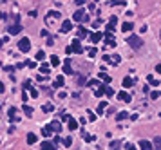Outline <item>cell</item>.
Listing matches in <instances>:
<instances>
[{
    "label": "cell",
    "instance_id": "e575fe53",
    "mask_svg": "<svg viewBox=\"0 0 161 150\" xmlns=\"http://www.w3.org/2000/svg\"><path fill=\"white\" fill-rule=\"evenodd\" d=\"M154 148L161 150V137H156V139H154Z\"/></svg>",
    "mask_w": 161,
    "mask_h": 150
},
{
    "label": "cell",
    "instance_id": "11a10c76",
    "mask_svg": "<svg viewBox=\"0 0 161 150\" xmlns=\"http://www.w3.org/2000/svg\"><path fill=\"white\" fill-rule=\"evenodd\" d=\"M4 91H6V87H4V83H2V81H0V94L4 92Z\"/></svg>",
    "mask_w": 161,
    "mask_h": 150
},
{
    "label": "cell",
    "instance_id": "6da1fadb",
    "mask_svg": "<svg viewBox=\"0 0 161 150\" xmlns=\"http://www.w3.org/2000/svg\"><path fill=\"white\" fill-rule=\"evenodd\" d=\"M65 53H67V54H71V53L81 54V53H83V47H81V43H80V38L73 40V42H71V45H67V47H65Z\"/></svg>",
    "mask_w": 161,
    "mask_h": 150
},
{
    "label": "cell",
    "instance_id": "d4e9b609",
    "mask_svg": "<svg viewBox=\"0 0 161 150\" xmlns=\"http://www.w3.org/2000/svg\"><path fill=\"white\" fill-rule=\"evenodd\" d=\"M51 65H53V67H58V65H60V58L56 56V54L51 56Z\"/></svg>",
    "mask_w": 161,
    "mask_h": 150
},
{
    "label": "cell",
    "instance_id": "ffe728a7",
    "mask_svg": "<svg viewBox=\"0 0 161 150\" xmlns=\"http://www.w3.org/2000/svg\"><path fill=\"white\" fill-rule=\"evenodd\" d=\"M85 36H89V31L85 27H78V38H85Z\"/></svg>",
    "mask_w": 161,
    "mask_h": 150
},
{
    "label": "cell",
    "instance_id": "3957f363",
    "mask_svg": "<svg viewBox=\"0 0 161 150\" xmlns=\"http://www.w3.org/2000/svg\"><path fill=\"white\" fill-rule=\"evenodd\" d=\"M73 20H74V22L83 24V22H87V20H89V15H87V11H85V9H78V11L73 15Z\"/></svg>",
    "mask_w": 161,
    "mask_h": 150
},
{
    "label": "cell",
    "instance_id": "c3c4849f",
    "mask_svg": "<svg viewBox=\"0 0 161 150\" xmlns=\"http://www.w3.org/2000/svg\"><path fill=\"white\" fill-rule=\"evenodd\" d=\"M47 45H54V42H53V38L47 36Z\"/></svg>",
    "mask_w": 161,
    "mask_h": 150
},
{
    "label": "cell",
    "instance_id": "484cf974",
    "mask_svg": "<svg viewBox=\"0 0 161 150\" xmlns=\"http://www.w3.org/2000/svg\"><path fill=\"white\" fill-rule=\"evenodd\" d=\"M22 109H24V114H25V116H27V118H31V116H33V109H31V107H29V105H24V107H22Z\"/></svg>",
    "mask_w": 161,
    "mask_h": 150
},
{
    "label": "cell",
    "instance_id": "ac0fdd59",
    "mask_svg": "<svg viewBox=\"0 0 161 150\" xmlns=\"http://www.w3.org/2000/svg\"><path fill=\"white\" fill-rule=\"evenodd\" d=\"M53 132H54V130H53V127H51V125H45V127L42 129V134H43V136H47V137H49Z\"/></svg>",
    "mask_w": 161,
    "mask_h": 150
},
{
    "label": "cell",
    "instance_id": "680465c9",
    "mask_svg": "<svg viewBox=\"0 0 161 150\" xmlns=\"http://www.w3.org/2000/svg\"><path fill=\"white\" fill-rule=\"evenodd\" d=\"M0 65H2V62H0Z\"/></svg>",
    "mask_w": 161,
    "mask_h": 150
},
{
    "label": "cell",
    "instance_id": "5b68a950",
    "mask_svg": "<svg viewBox=\"0 0 161 150\" xmlns=\"http://www.w3.org/2000/svg\"><path fill=\"white\" fill-rule=\"evenodd\" d=\"M103 38H105V42H107L109 47H114V45H116V38H114V35H112V31H107Z\"/></svg>",
    "mask_w": 161,
    "mask_h": 150
},
{
    "label": "cell",
    "instance_id": "52a82bcc",
    "mask_svg": "<svg viewBox=\"0 0 161 150\" xmlns=\"http://www.w3.org/2000/svg\"><path fill=\"white\" fill-rule=\"evenodd\" d=\"M140 148L141 150H152L154 148V143H150V141H147V139H141L140 141Z\"/></svg>",
    "mask_w": 161,
    "mask_h": 150
},
{
    "label": "cell",
    "instance_id": "7a4b0ae2",
    "mask_svg": "<svg viewBox=\"0 0 161 150\" xmlns=\"http://www.w3.org/2000/svg\"><path fill=\"white\" fill-rule=\"evenodd\" d=\"M127 43H129L134 51H138V49L143 47V40H141L140 36H136V35H130V36L127 38Z\"/></svg>",
    "mask_w": 161,
    "mask_h": 150
},
{
    "label": "cell",
    "instance_id": "7bdbcfd3",
    "mask_svg": "<svg viewBox=\"0 0 161 150\" xmlns=\"http://www.w3.org/2000/svg\"><path fill=\"white\" fill-rule=\"evenodd\" d=\"M29 91H31V96H33V98L38 96V91H36V89H31V87H29Z\"/></svg>",
    "mask_w": 161,
    "mask_h": 150
},
{
    "label": "cell",
    "instance_id": "7402d4cb",
    "mask_svg": "<svg viewBox=\"0 0 161 150\" xmlns=\"http://www.w3.org/2000/svg\"><path fill=\"white\" fill-rule=\"evenodd\" d=\"M36 143V136L31 132V134H27V145H35Z\"/></svg>",
    "mask_w": 161,
    "mask_h": 150
},
{
    "label": "cell",
    "instance_id": "e0dca14e",
    "mask_svg": "<svg viewBox=\"0 0 161 150\" xmlns=\"http://www.w3.org/2000/svg\"><path fill=\"white\" fill-rule=\"evenodd\" d=\"M81 137H83V139H85L87 143H92V141H94V136H92V134H87L85 130L81 132Z\"/></svg>",
    "mask_w": 161,
    "mask_h": 150
},
{
    "label": "cell",
    "instance_id": "cb8c5ba5",
    "mask_svg": "<svg viewBox=\"0 0 161 150\" xmlns=\"http://www.w3.org/2000/svg\"><path fill=\"white\" fill-rule=\"evenodd\" d=\"M103 94H105V85H100V89L94 91V96H96V98H101Z\"/></svg>",
    "mask_w": 161,
    "mask_h": 150
},
{
    "label": "cell",
    "instance_id": "d590c367",
    "mask_svg": "<svg viewBox=\"0 0 161 150\" xmlns=\"http://www.w3.org/2000/svg\"><path fill=\"white\" fill-rule=\"evenodd\" d=\"M36 60H38V62H43V60H45V53H43V51H38V53H36Z\"/></svg>",
    "mask_w": 161,
    "mask_h": 150
},
{
    "label": "cell",
    "instance_id": "9c48e42d",
    "mask_svg": "<svg viewBox=\"0 0 161 150\" xmlns=\"http://www.w3.org/2000/svg\"><path fill=\"white\" fill-rule=\"evenodd\" d=\"M7 116H9V119H11V121H18V119H20V118L17 116V109H15V107H11V109L7 111Z\"/></svg>",
    "mask_w": 161,
    "mask_h": 150
},
{
    "label": "cell",
    "instance_id": "8992f818",
    "mask_svg": "<svg viewBox=\"0 0 161 150\" xmlns=\"http://www.w3.org/2000/svg\"><path fill=\"white\" fill-rule=\"evenodd\" d=\"M20 31H22V25H20V24H13V25H9V27H7V33H9L11 36L18 35Z\"/></svg>",
    "mask_w": 161,
    "mask_h": 150
},
{
    "label": "cell",
    "instance_id": "8fae6325",
    "mask_svg": "<svg viewBox=\"0 0 161 150\" xmlns=\"http://www.w3.org/2000/svg\"><path fill=\"white\" fill-rule=\"evenodd\" d=\"M118 99H121V101H130V94L129 92H125V91H121V92H118Z\"/></svg>",
    "mask_w": 161,
    "mask_h": 150
},
{
    "label": "cell",
    "instance_id": "816d5d0a",
    "mask_svg": "<svg viewBox=\"0 0 161 150\" xmlns=\"http://www.w3.org/2000/svg\"><path fill=\"white\" fill-rule=\"evenodd\" d=\"M40 36H43V38H47V36H49V35H47V31H45V29H43V31H42V33H40Z\"/></svg>",
    "mask_w": 161,
    "mask_h": 150
},
{
    "label": "cell",
    "instance_id": "4fadbf2b",
    "mask_svg": "<svg viewBox=\"0 0 161 150\" xmlns=\"http://www.w3.org/2000/svg\"><path fill=\"white\" fill-rule=\"evenodd\" d=\"M54 143H51V141H42V150H54Z\"/></svg>",
    "mask_w": 161,
    "mask_h": 150
},
{
    "label": "cell",
    "instance_id": "f1b7e54d",
    "mask_svg": "<svg viewBox=\"0 0 161 150\" xmlns=\"http://www.w3.org/2000/svg\"><path fill=\"white\" fill-rule=\"evenodd\" d=\"M129 118V112H120L116 116V121H123V119H127Z\"/></svg>",
    "mask_w": 161,
    "mask_h": 150
},
{
    "label": "cell",
    "instance_id": "60d3db41",
    "mask_svg": "<svg viewBox=\"0 0 161 150\" xmlns=\"http://www.w3.org/2000/svg\"><path fill=\"white\" fill-rule=\"evenodd\" d=\"M87 116H89V121H96V116H94V112H87Z\"/></svg>",
    "mask_w": 161,
    "mask_h": 150
},
{
    "label": "cell",
    "instance_id": "74e56055",
    "mask_svg": "<svg viewBox=\"0 0 161 150\" xmlns=\"http://www.w3.org/2000/svg\"><path fill=\"white\" fill-rule=\"evenodd\" d=\"M159 96H161L159 91H154V92H150V99H158Z\"/></svg>",
    "mask_w": 161,
    "mask_h": 150
},
{
    "label": "cell",
    "instance_id": "83f0119b",
    "mask_svg": "<svg viewBox=\"0 0 161 150\" xmlns=\"http://www.w3.org/2000/svg\"><path fill=\"white\" fill-rule=\"evenodd\" d=\"M105 107H107V101H100V105H98V109H96V112L100 114H103V109H105Z\"/></svg>",
    "mask_w": 161,
    "mask_h": 150
},
{
    "label": "cell",
    "instance_id": "f5cc1de1",
    "mask_svg": "<svg viewBox=\"0 0 161 150\" xmlns=\"http://www.w3.org/2000/svg\"><path fill=\"white\" fill-rule=\"evenodd\" d=\"M15 130H17V129H15V125H11V127H9V130H7V132H9V134H13Z\"/></svg>",
    "mask_w": 161,
    "mask_h": 150
},
{
    "label": "cell",
    "instance_id": "4316f807",
    "mask_svg": "<svg viewBox=\"0 0 161 150\" xmlns=\"http://www.w3.org/2000/svg\"><path fill=\"white\" fill-rule=\"evenodd\" d=\"M100 78L103 80V81H105V83H107V85H109V83L112 81V78H110L109 74H105V73H100Z\"/></svg>",
    "mask_w": 161,
    "mask_h": 150
},
{
    "label": "cell",
    "instance_id": "7c38bea8",
    "mask_svg": "<svg viewBox=\"0 0 161 150\" xmlns=\"http://www.w3.org/2000/svg\"><path fill=\"white\" fill-rule=\"evenodd\" d=\"M132 29H134V24H132V22H125V24L121 25V31H123V33H129V31H132Z\"/></svg>",
    "mask_w": 161,
    "mask_h": 150
},
{
    "label": "cell",
    "instance_id": "9a60e30c",
    "mask_svg": "<svg viewBox=\"0 0 161 150\" xmlns=\"http://www.w3.org/2000/svg\"><path fill=\"white\" fill-rule=\"evenodd\" d=\"M63 73H65V74H71V73H73V71H71V58H67V60H65V65H63Z\"/></svg>",
    "mask_w": 161,
    "mask_h": 150
},
{
    "label": "cell",
    "instance_id": "681fc988",
    "mask_svg": "<svg viewBox=\"0 0 161 150\" xmlns=\"http://www.w3.org/2000/svg\"><path fill=\"white\" fill-rule=\"evenodd\" d=\"M125 150H136V147H134V145H127V147H125Z\"/></svg>",
    "mask_w": 161,
    "mask_h": 150
},
{
    "label": "cell",
    "instance_id": "ee69618b",
    "mask_svg": "<svg viewBox=\"0 0 161 150\" xmlns=\"http://www.w3.org/2000/svg\"><path fill=\"white\" fill-rule=\"evenodd\" d=\"M60 141H62V139H60V136H58V134H54V145H58Z\"/></svg>",
    "mask_w": 161,
    "mask_h": 150
},
{
    "label": "cell",
    "instance_id": "277c9868",
    "mask_svg": "<svg viewBox=\"0 0 161 150\" xmlns=\"http://www.w3.org/2000/svg\"><path fill=\"white\" fill-rule=\"evenodd\" d=\"M31 49V42H29V38H22L20 42H18V51L20 53H27Z\"/></svg>",
    "mask_w": 161,
    "mask_h": 150
},
{
    "label": "cell",
    "instance_id": "7dc6e473",
    "mask_svg": "<svg viewBox=\"0 0 161 150\" xmlns=\"http://www.w3.org/2000/svg\"><path fill=\"white\" fill-rule=\"evenodd\" d=\"M114 27H116L114 24H109V25H107V31H114Z\"/></svg>",
    "mask_w": 161,
    "mask_h": 150
},
{
    "label": "cell",
    "instance_id": "91938a15",
    "mask_svg": "<svg viewBox=\"0 0 161 150\" xmlns=\"http://www.w3.org/2000/svg\"><path fill=\"white\" fill-rule=\"evenodd\" d=\"M159 35H161V33H159Z\"/></svg>",
    "mask_w": 161,
    "mask_h": 150
},
{
    "label": "cell",
    "instance_id": "bcb514c9",
    "mask_svg": "<svg viewBox=\"0 0 161 150\" xmlns=\"http://www.w3.org/2000/svg\"><path fill=\"white\" fill-rule=\"evenodd\" d=\"M109 24H114V25H116V24H118V18H116V17H110V22H109Z\"/></svg>",
    "mask_w": 161,
    "mask_h": 150
},
{
    "label": "cell",
    "instance_id": "44dd1931",
    "mask_svg": "<svg viewBox=\"0 0 161 150\" xmlns=\"http://www.w3.org/2000/svg\"><path fill=\"white\" fill-rule=\"evenodd\" d=\"M49 69H51V65H49V63H43V62H42L40 73H43V74H49Z\"/></svg>",
    "mask_w": 161,
    "mask_h": 150
},
{
    "label": "cell",
    "instance_id": "f35d334b",
    "mask_svg": "<svg viewBox=\"0 0 161 150\" xmlns=\"http://www.w3.org/2000/svg\"><path fill=\"white\" fill-rule=\"evenodd\" d=\"M96 54H98V51H96V47H91V49H89V56H91V58H94V56H96Z\"/></svg>",
    "mask_w": 161,
    "mask_h": 150
},
{
    "label": "cell",
    "instance_id": "d6a6232c",
    "mask_svg": "<svg viewBox=\"0 0 161 150\" xmlns=\"http://www.w3.org/2000/svg\"><path fill=\"white\" fill-rule=\"evenodd\" d=\"M105 94H107L109 98H112V96H114V91H112V89H110V87H109L107 83H105Z\"/></svg>",
    "mask_w": 161,
    "mask_h": 150
},
{
    "label": "cell",
    "instance_id": "9f6ffc18",
    "mask_svg": "<svg viewBox=\"0 0 161 150\" xmlns=\"http://www.w3.org/2000/svg\"><path fill=\"white\" fill-rule=\"evenodd\" d=\"M2 18H4V13H0V20H2Z\"/></svg>",
    "mask_w": 161,
    "mask_h": 150
},
{
    "label": "cell",
    "instance_id": "5bb4252c",
    "mask_svg": "<svg viewBox=\"0 0 161 150\" xmlns=\"http://www.w3.org/2000/svg\"><path fill=\"white\" fill-rule=\"evenodd\" d=\"M103 36H105V35H101V33H92V35H91V42H92V43H98Z\"/></svg>",
    "mask_w": 161,
    "mask_h": 150
},
{
    "label": "cell",
    "instance_id": "6f0895ef",
    "mask_svg": "<svg viewBox=\"0 0 161 150\" xmlns=\"http://www.w3.org/2000/svg\"><path fill=\"white\" fill-rule=\"evenodd\" d=\"M2 42H4V40H0V47H2Z\"/></svg>",
    "mask_w": 161,
    "mask_h": 150
},
{
    "label": "cell",
    "instance_id": "603a6c76",
    "mask_svg": "<svg viewBox=\"0 0 161 150\" xmlns=\"http://www.w3.org/2000/svg\"><path fill=\"white\" fill-rule=\"evenodd\" d=\"M51 127H53V130L56 132V134H58V132L62 130V125H60V121H51Z\"/></svg>",
    "mask_w": 161,
    "mask_h": 150
},
{
    "label": "cell",
    "instance_id": "f907efd6",
    "mask_svg": "<svg viewBox=\"0 0 161 150\" xmlns=\"http://www.w3.org/2000/svg\"><path fill=\"white\" fill-rule=\"evenodd\" d=\"M156 73H158V74H161V63H158V65H156Z\"/></svg>",
    "mask_w": 161,
    "mask_h": 150
},
{
    "label": "cell",
    "instance_id": "30bf717a",
    "mask_svg": "<svg viewBox=\"0 0 161 150\" xmlns=\"http://www.w3.org/2000/svg\"><path fill=\"white\" fill-rule=\"evenodd\" d=\"M67 127H69V130H76V129H78V121H76L74 118H69V121H67Z\"/></svg>",
    "mask_w": 161,
    "mask_h": 150
},
{
    "label": "cell",
    "instance_id": "ab89813d",
    "mask_svg": "<svg viewBox=\"0 0 161 150\" xmlns=\"http://www.w3.org/2000/svg\"><path fill=\"white\" fill-rule=\"evenodd\" d=\"M62 143H63L65 147H71V145H73V139H71V137H65V139H63Z\"/></svg>",
    "mask_w": 161,
    "mask_h": 150
},
{
    "label": "cell",
    "instance_id": "8d00e7d4",
    "mask_svg": "<svg viewBox=\"0 0 161 150\" xmlns=\"http://www.w3.org/2000/svg\"><path fill=\"white\" fill-rule=\"evenodd\" d=\"M110 6H125V0H110Z\"/></svg>",
    "mask_w": 161,
    "mask_h": 150
},
{
    "label": "cell",
    "instance_id": "4dcf8cb0",
    "mask_svg": "<svg viewBox=\"0 0 161 150\" xmlns=\"http://www.w3.org/2000/svg\"><path fill=\"white\" fill-rule=\"evenodd\" d=\"M147 80H148V81H150V83H152L154 87H158V85H159V83H158V80H156V78H154L152 74H148V76H147Z\"/></svg>",
    "mask_w": 161,
    "mask_h": 150
},
{
    "label": "cell",
    "instance_id": "b9f144b4",
    "mask_svg": "<svg viewBox=\"0 0 161 150\" xmlns=\"http://www.w3.org/2000/svg\"><path fill=\"white\" fill-rule=\"evenodd\" d=\"M96 83H98V81H96V80H89V81H87V87H94V85H96Z\"/></svg>",
    "mask_w": 161,
    "mask_h": 150
},
{
    "label": "cell",
    "instance_id": "d6986e66",
    "mask_svg": "<svg viewBox=\"0 0 161 150\" xmlns=\"http://www.w3.org/2000/svg\"><path fill=\"white\" fill-rule=\"evenodd\" d=\"M47 15H49V17H47V22H51L53 18H56V20L60 18V13H58V11H49Z\"/></svg>",
    "mask_w": 161,
    "mask_h": 150
},
{
    "label": "cell",
    "instance_id": "ba28073f",
    "mask_svg": "<svg viewBox=\"0 0 161 150\" xmlns=\"http://www.w3.org/2000/svg\"><path fill=\"white\" fill-rule=\"evenodd\" d=\"M71 29H73V22H71V20H63V24H62V33H69V31H71Z\"/></svg>",
    "mask_w": 161,
    "mask_h": 150
},
{
    "label": "cell",
    "instance_id": "1f68e13d",
    "mask_svg": "<svg viewBox=\"0 0 161 150\" xmlns=\"http://www.w3.org/2000/svg\"><path fill=\"white\" fill-rule=\"evenodd\" d=\"M110 58H112V62H110V63L120 65V62H121V56H120V54H114V56H110Z\"/></svg>",
    "mask_w": 161,
    "mask_h": 150
},
{
    "label": "cell",
    "instance_id": "f6af8a7d",
    "mask_svg": "<svg viewBox=\"0 0 161 150\" xmlns=\"http://www.w3.org/2000/svg\"><path fill=\"white\" fill-rule=\"evenodd\" d=\"M100 24H101V20H96V22H92V27L96 29V27H100Z\"/></svg>",
    "mask_w": 161,
    "mask_h": 150
},
{
    "label": "cell",
    "instance_id": "f546056e",
    "mask_svg": "<svg viewBox=\"0 0 161 150\" xmlns=\"http://www.w3.org/2000/svg\"><path fill=\"white\" fill-rule=\"evenodd\" d=\"M54 87H63V76H58L54 80Z\"/></svg>",
    "mask_w": 161,
    "mask_h": 150
},
{
    "label": "cell",
    "instance_id": "2e32d148",
    "mask_svg": "<svg viewBox=\"0 0 161 150\" xmlns=\"http://www.w3.org/2000/svg\"><path fill=\"white\" fill-rule=\"evenodd\" d=\"M132 85H134V80H132V78H129V76L123 78V87H125V89H129V87H132Z\"/></svg>",
    "mask_w": 161,
    "mask_h": 150
},
{
    "label": "cell",
    "instance_id": "db71d44e",
    "mask_svg": "<svg viewBox=\"0 0 161 150\" xmlns=\"http://www.w3.org/2000/svg\"><path fill=\"white\" fill-rule=\"evenodd\" d=\"M83 4H85V0H76V6H80V7H81Z\"/></svg>",
    "mask_w": 161,
    "mask_h": 150
},
{
    "label": "cell",
    "instance_id": "836d02e7",
    "mask_svg": "<svg viewBox=\"0 0 161 150\" xmlns=\"http://www.w3.org/2000/svg\"><path fill=\"white\" fill-rule=\"evenodd\" d=\"M42 111H43V112H53V111H54V107H53L51 103H47V105H43V109H42Z\"/></svg>",
    "mask_w": 161,
    "mask_h": 150
}]
</instances>
